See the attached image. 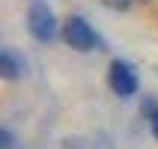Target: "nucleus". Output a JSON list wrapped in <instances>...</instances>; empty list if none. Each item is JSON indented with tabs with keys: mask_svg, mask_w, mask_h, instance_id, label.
<instances>
[{
	"mask_svg": "<svg viewBox=\"0 0 158 149\" xmlns=\"http://www.w3.org/2000/svg\"><path fill=\"white\" fill-rule=\"evenodd\" d=\"M27 30L36 42H51V39H57V33H63V24L57 21L54 9L45 0H33L27 9Z\"/></svg>",
	"mask_w": 158,
	"mask_h": 149,
	"instance_id": "nucleus-1",
	"label": "nucleus"
},
{
	"mask_svg": "<svg viewBox=\"0 0 158 149\" xmlns=\"http://www.w3.org/2000/svg\"><path fill=\"white\" fill-rule=\"evenodd\" d=\"M63 42L69 45L72 51H81V54H87V51H96L98 45H102V39H98V33L89 27V21L84 15H69L66 21H63Z\"/></svg>",
	"mask_w": 158,
	"mask_h": 149,
	"instance_id": "nucleus-2",
	"label": "nucleus"
},
{
	"mask_svg": "<svg viewBox=\"0 0 158 149\" xmlns=\"http://www.w3.org/2000/svg\"><path fill=\"white\" fill-rule=\"evenodd\" d=\"M107 84L119 98H131L137 93V72L131 69V63L125 60H114L107 69Z\"/></svg>",
	"mask_w": 158,
	"mask_h": 149,
	"instance_id": "nucleus-3",
	"label": "nucleus"
},
{
	"mask_svg": "<svg viewBox=\"0 0 158 149\" xmlns=\"http://www.w3.org/2000/svg\"><path fill=\"white\" fill-rule=\"evenodd\" d=\"M24 72H27L24 60H21V57H18V54L12 51V48H6V51L0 54V75H3L6 81H15V78H21Z\"/></svg>",
	"mask_w": 158,
	"mask_h": 149,
	"instance_id": "nucleus-4",
	"label": "nucleus"
},
{
	"mask_svg": "<svg viewBox=\"0 0 158 149\" xmlns=\"http://www.w3.org/2000/svg\"><path fill=\"white\" fill-rule=\"evenodd\" d=\"M149 128H152V134H155V140H158V107L149 110Z\"/></svg>",
	"mask_w": 158,
	"mask_h": 149,
	"instance_id": "nucleus-5",
	"label": "nucleus"
},
{
	"mask_svg": "<svg viewBox=\"0 0 158 149\" xmlns=\"http://www.w3.org/2000/svg\"><path fill=\"white\" fill-rule=\"evenodd\" d=\"M131 3H137V0H131Z\"/></svg>",
	"mask_w": 158,
	"mask_h": 149,
	"instance_id": "nucleus-6",
	"label": "nucleus"
}]
</instances>
